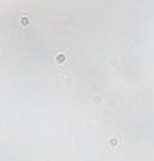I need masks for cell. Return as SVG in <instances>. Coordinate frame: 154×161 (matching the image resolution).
Masks as SVG:
<instances>
[{
    "instance_id": "obj_1",
    "label": "cell",
    "mask_w": 154,
    "mask_h": 161,
    "mask_svg": "<svg viewBox=\"0 0 154 161\" xmlns=\"http://www.w3.org/2000/svg\"><path fill=\"white\" fill-rule=\"evenodd\" d=\"M31 22H33V20H31V15H22V17H20V24H22V26H28Z\"/></svg>"
},
{
    "instance_id": "obj_2",
    "label": "cell",
    "mask_w": 154,
    "mask_h": 161,
    "mask_svg": "<svg viewBox=\"0 0 154 161\" xmlns=\"http://www.w3.org/2000/svg\"><path fill=\"white\" fill-rule=\"evenodd\" d=\"M65 59H67V57H65V52H59V55H57V63H63Z\"/></svg>"
},
{
    "instance_id": "obj_3",
    "label": "cell",
    "mask_w": 154,
    "mask_h": 161,
    "mask_svg": "<svg viewBox=\"0 0 154 161\" xmlns=\"http://www.w3.org/2000/svg\"><path fill=\"white\" fill-rule=\"evenodd\" d=\"M119 142H122V140H119L117 135H115V137H111V146H119Z\"/></svg>"
}]
</instances>
